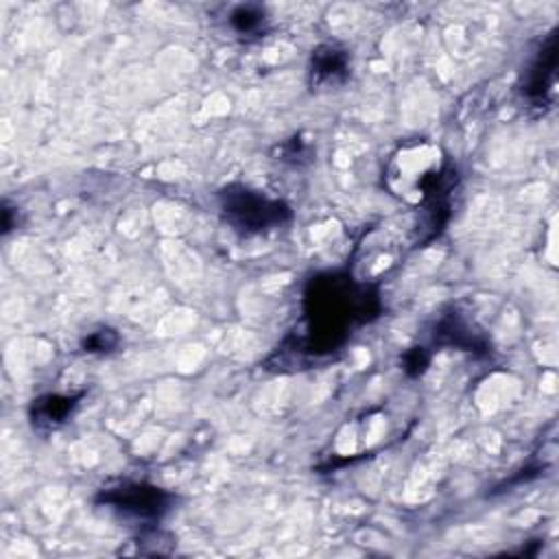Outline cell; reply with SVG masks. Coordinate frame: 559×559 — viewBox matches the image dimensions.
<instances>
[{
  "label": "cell",
  "instance_id": "8",
  "mask_svg": "<svg viewBox=\"0 0 559 559\" xmlns=\"http://www.w3.org/2000/svg\"><path fill=\"white\" fill-rule=\"evenodd\" d=\"M229 24L238 35H258L260 31H264L266 15L264 9L258 4H238L229 13Z\"/></svg>",
  "mask_w": 559,
  "mask_h": 559
},
{
  "label": "cell",
  "instance_id": "10",
  "mask_svg": "<svg viewBox=\"0 0 559 559\" xmlns=\"http://www.w3.org/2000/svg\"><path fill=\"white\" fill-rule=\"evenodd\" d=\"M430 365V354L426 347L421 345H415V347H408L402 356V369L406 371V376L411 378H417L426 371V367Z\"/></svg>",
  "mask_w": 559,
  "mask_h": 559
},
{
  "label": "cell",
  "instance_id": "3",
  "mask_svg": "<svg viewBox=\"0 0 559 559\" xmlns=\"http://www.w3.org/2000/svg\"><path fill=\"white\" fill-rule=\"evenodd\" d=\"M96 504L109 507L122 518L142 522V524H157L173 504V493L166 489L142 483V480H120L116 485L103 487L96 498Z\"/></svg>",
  "mask_w": 559,
  "mask_h": 559
},
{
  "label": "cell",
  "instance_id": "11",
  "mask_svg": "<svg viewBox=\"0 0 559 559\" xmlns=\"http://www.w3.org/2000/svg\"><path fill=\"white\" fill-rule=\"evenodd\" d=\"M280 151V157L282 162H293V164H301V162H308L310 159V151H308V144L301 140V138H290L286 140L282 146H277Z\"/></svg>",
  "mask_w": 559,
  "mask_h": 559
},
{
  "label": "cell",
  "instance_id": "7",
  "mask_svg": "<svg viewBox=\"0 0 559 559\" xmlns=\"http://www.w3.org/2000/svg\"><path fill=\"white\" fill-rule=\"evenodd\" d=\"M79 400H81V393L79 395H61V393L39 395L37 400H33L31 411H28L33 428L35 430L57 428L59 424H63L72 415Z\"/></svg>",
  "mask_w": 559,
  "mask_h": 559
},
{
  "label": "cell",
  "instance_id": "6",
  "mask_svg": "<svg viewBox=\"0 0 559 559\" xmlns=\"http://www.w3.org/2000/svg\"><path fill=\"white\" fill-rule=\"evenodd\" d=\"M349 76V55L338 44H321L310 55L308 79L312 87L343 83Z\"/></svg>",
  "mask_w": 559,
  "mask_h": 559
},
{
  "label": "cell",
  "instance_id": "9",
  "mask_svg": "<svg viewBox=\"0 0 559 559\" xmlns=\"http://www.w3.org/2000/svg\"><path fill=\"white\" fill-rule=\"evenodd\" d=\"M118 343H120V336L116 330L98 328L81 341V349L87 354H109L118 347Z\"/></svg>",
  "mask_w": 559,
  "mask_h": 559
},
{
  "label": "cell",
  "instance_id": "2",
  "mask_svg": "<svg viewBox=\"0 0 559 559\" xmlns=\"http://www.w3.org/2000/svg\"><path fill=\"white\" fill-rule=\"evenodd\" d=\"M216 199L223 221L240 236H255L293 218L290 205L242 183H227L216 192Z\"/></svg>",
  "mask_w": 559,
  "mask_h": 559
},
{
  "label": "cell",
  "instance_id": "4",
  "mask_svg": "<svg viewBox=\"0 0 559 559\" xmlns=\"http://www.w3.org/2000/svg\"><path fill=\"white\" fill-rule=\"evenodd\" d=\"M432 343L441 347H456L463 352H472L485 356L489 352V343L483 332L474 330L472 323L456 310L443 312L432 325Z\"/></svg>",
  "mask_w": 559,
  "mask_h": 559
},
{
  "label": "cell",
  "instance_id": "5",
  "mask_svg": "<svg viewBox=\"0 0 559 559\" xmlns=\"http://www.w3.org/2000/svg\"><path fill=\"white\" fill-rule=\"evenodd\" d=\"M555 70H557V33H550L546 41L542 44L539 52L528 66L526 81H524V96L533 103H546L552 83H555Z\"/></svg>",
  "mask_w": 559,
  "mask_h": 559
},
{
  "label": "cell",
  "instance_id": "1",
  "mask_svg": "<svg viewBox=\"0 0 559 559\" xmlns=\"http://www.w3.org/2000/svg\"><path fill=\"white\" fill-rule=\"evenodd\" d=\"M382 310L378 288L354 280L345 271L319 273L304 290V328L290 334L280 352L319 358L341 347L352 330L373 321Z\"/></svg>",
  "mask_w": 559,
  "mask_h": 559
}]
</instances>
